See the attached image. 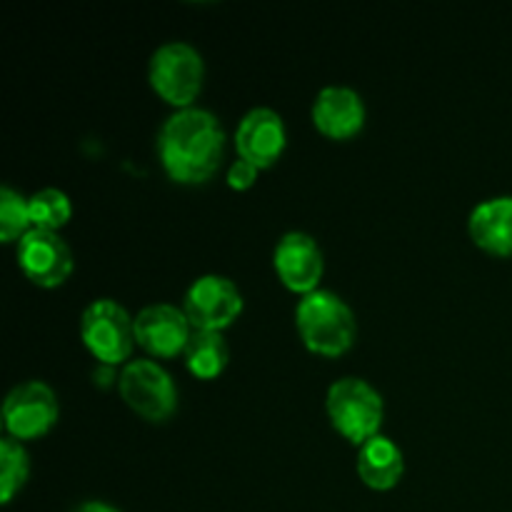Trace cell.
<instances>
[{"label": "cell", "instance_id": "obj_1", "mask_svg": "<svg viewBox=\"0 0 512 512\" xmlns=\"http://www.w3.org/2000/svg\"><path fill=\"white\" fill-rule=\"evenodd\" d=\"M225 153V133L210 110L190 105L165 118L158 133V155L165 173L185 185L205 183Z\"/></svg>", "mask_w": 512, "mask_h": 512}, {"label": "cell", "instance_id": "obj_2", "mask_svg": "<svg viewBox=\"0 0 512 512\" xmlns=\"http://www.w3.org/2000/svg\"><path fill=\"white\" fill-rule=\"evenodd\" d=\"M295 325L305 348L328 358L350 350L358 333L353 308L338 293L323 288L300 298L295 308Z\"/></svg>", "mask_w": 512, "mask_h": 512}, {"label": "cell", "instance_id": "obj_3", "mask_svg": "<svg viewBox=\"0 0 512 512\" xmlns=\"http://www.w3.org/2000/svg\"><path fill=\"white\" fill-rule=\"evenodd\" d=\"M325 408H328V418L333 428L340 435L360 445L365 440L380 435V425L385 418V403L383 395L363 378L355 375H345L338 378L328 388L325 395Z\"/></svg>", "mask_w": 512, "mask_h": 512}, {"label": "cell", "instance_id": "obj_4", "mask_svg": "<svg viewBox=\"0 0 512 512\" xmlns=\"http://www.w3.org/2000/svg\"><path fill=\"white\" fill-rule=\"evenodd\" d=\"M148 78L160 98L175 108H190L203 88V55L188 40H168L150 55Z\"/></svg>", "mask_w": 512, "mask_h": 512}, {"label": "cell", "instance_id": "obj_5", "mask_svg": "<svg viewBox=\"0 0 512 512\" xmlns=\"http://www.w3.org/2000/svg\"><path fill=\"white\" fill-rule=\"evenodd\" d=\"M118 393L130 410L150 423H163L178 408L173 375L153 358L128 360L118 375Z\"/></svg>", "mask_w": 512, "mask_h": 512}, {"label": "cell", "instance_id": "obj_6", "mask_svg": "<svg viewBox=\"0 0 512 512\" xmlns=\"http://www.w3.org/2000/svg\"><path fill=\"white\" fill-rule=\"evenodd\" d=\"M80 338L103 365L128 363L135 348V318L113 298H98L80 315Z\"/></svg>", "mask_w": 512, "mask_h": 512}, {"label": "cell", "instance_id": "obj_7", "mask_svg": "<svg viewBox=\"0 0 512 512\" xmlns=\"http://www.w3.org/2000/svg\"><path fill=\"white\" fill-rule=\"evenodd\" d=\"M180 308L185 310L193 328L223 333V328L243 313V293L225 275L205 273L188 285Z\"/></svg>", "mask_w": 512, "mask_h": 512}, {"label": "cell", "instance_id": "obj_8", "mask_svg": "<svg viewBox=\"0 0 512 512\" xmlns=\"http://www.w3.org/2000/svg\"><path fill=\"white\" fill-rule=\"evenodd\" d=\"M58 398L53 388L43 380H25L18 383L3 403V425L10 438L35 440L43 438L58 420Z\"/></svg>", "mask_w": 512, "mask_h": 512}, {"label": "cell", "instance_id": "obj_9", "mask_svg": "<svg viewBox=\"0 0 512 512\" xmlns=\"http://www.w3.org/2000/svg\"><path fill=\"white\" fill-rule=\"evenodd\" d=\"M273 265L280 283L300 295L318 290L325 273V258L318 240L303 230H290L280 235L273 250Z\"/></svg>", "mask_w": 512, "mask_h": 512}, {"label": "cell", "instance_id": "obj_10", "mask_svg": "<svg viewBox=\"0 0 512 512\" xmlns=\"http://www.w3.org/2000/svg\"><path fill=\"white\" fill-rule=\"evenodd\" d=\"M193 325L183 308L173 303H150L135 315V343L150 358H175L185 353Z\"/></svg>", "mask_w": 512, "mask_h": 512}, {"label": "cell", "instance_id": "obj_11", "mask_svg": "<svg viewBox=\"0 0 512 512\" xmlns=\"http://www.w3.org/2000/svg\"><path fill=\"white\" fill-rule=\"evenodd\" d=\"M18 265L40 288H55L73 273V253L55 230L30 228L18 240Z\"/></svg>", "mask_w": 512, "mask_h": 512}, {"label": "cell", "instance_id": "obj_12", "mask_svg": "<svg viewBox=\"0 0 512 512\" xmlns=\"http://www.w3.org/2000/svg\"><path fill=\"white\" fill-rule=\"evenodd\" d=\"M285 143L288 130L283 115L265 105L250 108L235 128V148L240 158L250 160L258 168H270L283 155Z\"/></svg>", "mask_w": 512, "mask_h": 512}, {"label": "cell", "instance_id": "obj_13", "mask_svg": "<svg viewBox=\"0 0 512 512\" xmlns=\"http://www.w3.org/2000/svg\"><path fill=\"white\" fill-rule=\"evenodd\" d=\"M313 123L333 140H348L365 125V103L348 85H325L313 100Z\"/></svg>", "mask_w": 512, "mask_h": 512}, {"label": "cell", "instance_id": "obj_14", "mask_svg": "<svg viewBox=\"0 0 512 512\" xmlns=\"http://www.w3.org/2000/svg\"><path fill=\"white\" fill-rule=\"evenodd\" d=\"M470 238L493 255H512V195L488 198L468 218Z\"/></svg>", "mask_w": 512, "mask_h": 512}, {"label": "cell", "instance_id": "obj_15", "mask_svg": "<svg viewBox=\"0 0 512 512\" xmlns=\"http://www.w3.org/2000/svg\"><path fill=\"white\" fill-rule=\"evenodd\" d=\"M358 468L360 480L373 490H390L400 483L405 470L403 450L385 435L365 440L358 450Z\"/></svg>", "mask_w": 512, "mask_h": 512}, {"label": "cell", "instance_id": "obj_16", "mask_svg": "<svg viewBox=\"0 0 512 512\" xmlns=\"http://www.w3.org/2000/svg\"><path fill=\"white\" fill-rule=\"evenodd\" d=\"M185 365L190 373L200 380L218 378L230 360L228 343L220 330H198L193 328L188 345H185Z\"/></svg>", "mask_w": 512, "mask_h": 512}, {"label": "cell", "instance_id": "obj_17", "mask_svg": "<svg viewBox=\"0 0 512 512\" xmlns=\"http://www.w3.org/2000/svg\"><path fill=\"white\" fill-rule=\"evenodd\" d=\"M28 473V450L23 448L20 440L3 435V438H0V500H3L5 505L15 498V493L23 490Z\"/></svg>", "mask_w": 512, "mask_h": 512}, {"label": "cell", "instance_id": "obj_18", "mask_svg": "<svg viewBox=\"0 0 512 512\" xmlns=\"http://www.w3.org/2000/svg\"><path fill=\"white\" fill-rule=\"evenodd\" d=\"M30 208V223L33 228L40 230H55L63 228L73 215V203H70L68 193L60 188H40L28 198Z\"/></svg>", "mask_w": 512, "mask_h": 512}, {"label": "cell", "instance_id": "obj_19", "mask_svg": "<svg viewBox=\"0 0 512 512\" xmlns=\"http://www.w3.org/2000/svg\"><path fill=\"white\" fill-rule=\"evenodd\" d=\"M30 228L33 223H30L28 198L13 185L5 183L0 188V240L13 243V240L23 238Z\"/></svg>", "mask_w": 512, "mask_h": 512}, {"label": "cell", "instance_id": "obj_20", "mask_svg": "<svg viewBox=\"0 0 512 512\" xmlns=\"http://www.w3.org/2000/svg\"><path fill=\"white\" fill-rule=\"evenodd\" d=\"M258 165H253L250 160L238 158L233 165L228 168V185L235 190H245L255 183L258 178Z\"/></svg>", "mask_w": 512, "mask_h": 512}, {"label": "cell", "instance_id": "obj_21", "mask_svg": "<svg viewBox=\"0 0 512 512\" xmlns=\"http://www.w3.org/2000/svg\"><path fill=\"white\" fill-rule=\"evenodd\" d=\"M73 512H120V510L113 508V505L103 503V500H88V503L78 505Z\"/></svg>", "mask_w": 512, "mask_h": 512}]
</instances>
